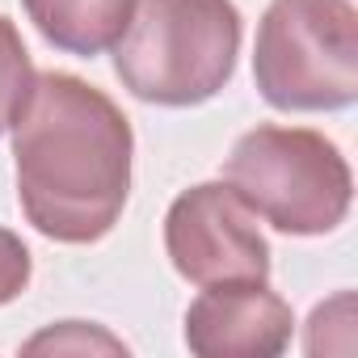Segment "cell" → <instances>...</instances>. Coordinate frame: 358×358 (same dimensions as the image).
Here are the masks:
<instances>
[{"label":"cell","instance_id":"cell-1","mask_svg":"<svg viewBox=\"0 0 358 358\" xmlns=\"http://www.w3.org/2000/svg\"><path fill=\"white\" fill-rule=\"evenodd\" d=\"M9 131L26 220L59 245L110 236L131 194L127 114L89 80L43 72Z\"/></svg>","mask_w":358,"mask_h":358},{"label":"cell","instance_id":"cell-2","mask_svg":"<svg viewBox=\"0 0 358 358\" xmlns=\"http://www.w3.org/2000/svg\"><path fill=\"white\" fill-rule=\"evenodd\" d=\"M241 9L232 0H139L118 38V80L152 106L211 101L236 72Z\"/></svg>","mask_w":358,"mask_h":358},{"label":"cell","instance_id":"cell-3","mask_svg":"<svg viewBox=\"0 0 358 358\" xmlns=\"http://www.w3.org/2000/svg\"><path fill=\"white\" fill-rule=\"evenodd\" d=\"M224 182L241 203L287 236H324L341 228L354 177L333 139L308 127H253L236 139Z\"/></svg>","mask_w":358,"mask_h":358},{"label":"cell","instance_id":"cell-4","mask_svg":"<svg viewBox=\"0 0 358 358\" xmlns=\"http://www.w3.org/2000/svg\"><path fill=\"white\" fill-rule=\"evenodd\" d=\"M253 80L274 110L354 106L358 9L350 0H274L257 26Z\"/></svg>","mask_w":358,"mask_h":358},{"label":"cell","instance_id":"cell-5","mask_svg":"<svg viewBox=\"0 0 358 358\" xmlns=\"http://www.w3.org/2000/svg\"><path fill=\"white\" fill-rule=\"evenodd\" d=\"M164 249L173 270L194 287L270 278V245L257 232V215L228 182H203L173 199Z\"/></svg>","mask_w":358,"mask_h":358},{"label":"cell","instance_id":"cell-6","mask_svg":"<svg viewBox=\"0 0 358 358\" xmlns=\"http://www.w3.org/2000/svg\"><path fill=\"white\" fill-rule=\"evenodd\" d=\"M291 303L266 282H215L186 312V345L199 358H274L291 345Z\"/></svg>","mask_w":358,"mask_h":358},{"label":"cell","instance_id":"cell-7","mask_svg":"<svg viewBox=\"0 0 358 358\" xmlns=\"http://www.w3.org/2000/svg\"><path fill=\"white\" fill-rule=\"evenodd\" d=\"M38 34L72 55H101L118 47L139 0H22Z\"/></svg>","mask_w":358,"mask_h":358},{"label":"cell","instance_id":"cell-8","mask_svg":"<svg viewBox=\"0 0 358 358\" xmlns=\"http://www.w3.org/2000/svg\"><path fill=\"white\" fill-rule=\"evenodd\" d=\"M34 76L38 72L30 64V51H26L17 26L0 13V135L17 122V114L34 89Z\"/></svg>","mask_w":358,"mask_h":358},{"label":"cell","instance_id":"cell-9","mask_svg":"<svg viewBox=\"0 0 358 358\" xmlns=\"http://www.w3.org/2000/svg\"><path fill=\"white\" fill-rule=\"evenodd\" d=\"M43 350H55V354H127V345L118 337H110L106 329H93V324H80V320H64L38 337L26 341V354H43Z\"/></svg>","mask_w":358,"mask_h":358},{"label":"cell","instance_id":"cell-10","mask_svg":"<svg viewBox=\"0 0 358 358\" xmlns=\"http://www.w3.org/2000/svg\"><path fill=\"white\" fill-rule=\"evenodd\" d=\"M30 274H34L30 249L22 245V236H17V232L0 228V308L13 303V299L30 287Z\"/></svg>","mask_w":358,"mask_h":358}]
</instances>
